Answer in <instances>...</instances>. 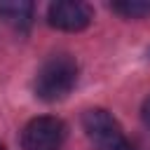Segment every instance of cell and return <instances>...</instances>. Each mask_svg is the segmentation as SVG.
<instances>
[{
    "label": "cell",
    "mask_w": 150,
    "mask_h": 150,
    "mask_svg": "<svg viewBox=\"0 0 150 150\" xmlns=\"http://www.w3.org/2000/svg\"><path fill=\"white\" fill-rule=\"evenodd\" d=\"M112 12L122 14L124 19H143L150 14V2L148 0H122V2H112Z\"/></svg>",
    "instance_id": "cell-6"
},
{
    "label": "cell",
    "mask_w": 150,
    "mask_h": 150,
    "mask_svg": "<svg viewBox=\"0 0 150 150\" xmlns=\"http://www.w3.org/2000/svg\"><path fill=\"white\" fill-rule=\"evenodd\" d=\"M143 122H145V124L150 127V98H148V101L143 103Z\"/></svg>",
    "instance_id": "cell-7"
},
{
    "label": "cell",
    "mask_w": 150,
    "mask_h": 150,
    "mask_svg": "<svg viewBox=\"0 0 150 150\" xmlns=\"http://www.w3.org/2000/svg\"><path fill=\"white\" fill-rule=\"evenodd\" d=\"M0 150H5V145H2V143H0Z\"/></svg>",
    "instance_id": "cell-8"
},
{
    "label": "cell",
    "mask_w": 150,
    "mask_h": 150,
    "mask_svg": "<svg viewBox=\"0 0 150 150\" xmlns=\"http://www.w3.org/2000/svg\"><path fill=\"white\" fill-rule=\"evenodd\" d=\"M47 21L59 28V30H82L91 21V7L87 2H75V0H59L52 2L47 9Z\"/></svg>",
    "instance_id": "cell-4"
},
{
    "label": "cell",
    "mask_w": 150,
    "mask_h": 150,
    "mask_svg": "<svg viewBox=\"0 0 150 150\" xmlns=\"http://www.w3.org/2000/svg\"><path fill=\"white\" fill-rule=\"evenodd\" d=\"M82 127L87 136L98 145V150H136L124 138L117 120L103 108H89L82 115Z\"/></svg>",
    "instance_id": "cell-2"
},
{
    "label": "cell",
    "mask_w": 150,
    "mask_h": 150,
    "mask_svg": "<svg viewBox=\"0 0 150 150\" xmlns=\"http://www.w3.org/2000/svg\"><path fill=\"white\" fill-rule=\"evenodd\" d=\"M75 82H77V63H75V59L68 56V54H54L40 66L33 89H35V96L40 101L54 103V101L66 98L73 91Z\"/></svg>",
    "instance_id": "cell-1"
},
{
    "label": "cell",
    "mask_w": 150,
    "mask_h": 150,
    "mask_svg": "<svg viewBox=\"0 0 150 150\" xmlns=\"http://www.w3.org/2000/svg\"><path fill=\"white\" fill-rule=\"evenodd\" d=\"M66 141V124L59 117H35L21 134L23 150H59Z\"/></svg>",
    "instance_id": "cell-3"
},
{
    "label": "cell",
    "mask_w": 150,
    "mask_h": 150,
    "mask_svg": "<svg viewBox=\"0 0 150 150\" xmlns=\"http://www.w3.org/2000/svg\"><path fill=\"white\" fill-rule=\"evenodd\" d=\"M0 16L9 26L26 30L33 21V2H28V0H5V2H0Z\"/></svg>",
    "instance_id": "cell-5"
}]
</instances>
